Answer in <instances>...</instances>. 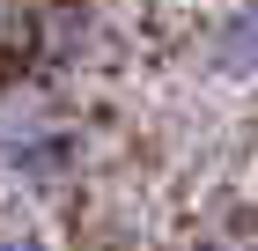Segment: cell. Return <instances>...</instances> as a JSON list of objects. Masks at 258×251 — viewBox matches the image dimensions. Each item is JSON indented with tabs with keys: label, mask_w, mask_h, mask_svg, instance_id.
<instances>
[{
	"label": "cell",
	"mask_w": 258,
	"mask_h": 251,
	"mask_svg": "<svg viewBox=\"0 0 258 251\" xmlns=\"http://www.w3.org/2000/svg\"><path fill=\"white\" fill-rule=\"evenodd\" d=\"M229 59H251V67H258V8L229 30Z\"/></svg>",
	"instance_id": "6da1fadb"
},
{
	"label": "cell",
	"mask_w": 258,
	"mask_h": 251,
	"mask_svg": "<svg viewBox=\"0 0 258 251\" xmlns=\"http://www.w3.org/2000/svg\"><path fill=\"white\" fill-rule=\"evenodd\" d=\"M0 251H37V244H0Z\"/></svg>",
	"instance_id": "7a4b0ae2"
}]
</instances>
